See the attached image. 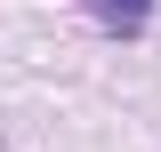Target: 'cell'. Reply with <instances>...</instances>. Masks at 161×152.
I'll return each mask as SVG.
<instances>
[{"instance_id": "cell-1", "label": "cell", "mask_w": 161, "mask_h": 152, "mask_svg": "<svg viewBox=\"0 0 161 152\" xmlns=\"http://www.w3.org/2000/svg\"><path fill=\"white\" fill-rule=\"evenodd\" d=\"M89 8H97L113 32H145V24H153V0H89Z\"/></svg>"}]
</instances>
